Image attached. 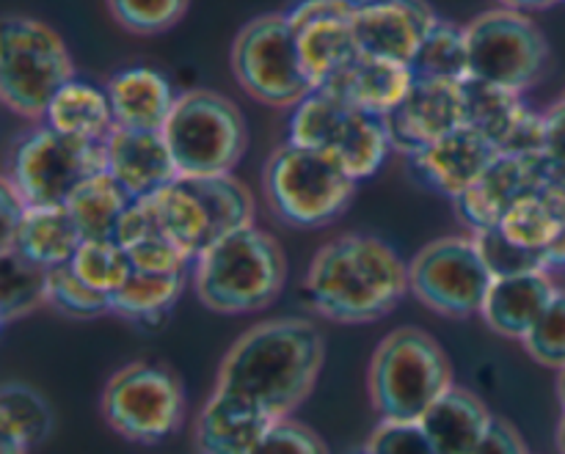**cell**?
I'll return each instance as SVG.
<instances>
[{
	"label": "cell",
	"mask_w": 565,
	"mask_h": 454,
	"mask_svg": "<svg viewBox=\"0 0 565 454\" xmlns=\"http://www.w3.org/2000/svg\"><path fill=\"white\" fill-rule=\"evenodd\" d=\"M323 361L326 339L318 325L303 317L265 320L226 350L215 391L237 397L279 422L312 394Z\"/></svg>",
	"instance_id": "6da1fadb"
},
{
	"label": "cell",
	"mask_w": 565,
	"mask_h": 454,
	"mask_svg": "<svg viewBox=\"0 0 565 454\" xmlns=\"http://www.w3.org/2000/svg\"><path fill=\"white\" fill-rule=\"evenodd\" d=\"M412 292L408 264L373 235H340L315 251L303 275V298L318 317L370 325L395 312Z\"/></svg>",
	"instance_id": "7a4b0ae2"
},
{
	"label": "cell",
	"mask_w": 565,
	"mask_h": 454,
	"mask_svg": "<svg viewBox=\"0 0 565 454\" xmlns=\"http://www.w3.org/2000/svg\"><path fill=\"white\" fill-rule=\"evenodd\" d=\"M193 290L210 312L257 314L281 295L287 257L279 240L257 226H243L199 253L191 270Z\"/></svg>",
	"instance_id": "3957f363"
},
{
	"label": "cell",
	"mask_w": 565,
	"mask_h": 454,
	"mask_svg": "<svg viewBox=\"0 0 565 454\" xmlns=\"http://www.w3.org/2000/svg\"><path fill=\"white\" fill-rule=\"evenodd\" d=\"M452 386L445 347L414 325L390 331L370 358V402L386 422H419Z\"/></svg>",
	"instance_id": "277c9868"
},
{
	"label": "cell",
	"mask_w": 565,
	"mask_h": 454,
	"mask_svg": "<svg viewBox=\"0 0 565 454\" xmlns=\"http://www.w3.org/2000/svg\"><path fill=\"white\" fill-rule=\"evenodd\" d=\"M359 182L329 154L285 141L263 169L270 213L296 229H323L340 220L356 198Z\"/></svg>",
	"instance_id": "5b68a950"
},
{
	"label": "cell",
	"mask_w": 565,
	"mask_h": 454,
	"mask_svg": "<svg viewBox=\"0 0 565 454\" xmlns=\"http://www.w3.org/2000/svg\"><path fill=\"white\" fill-rule=\"evenodd\" d=\"M75 80V61L58 31L28 14L0 25V99L14 116L42 125L55 94Z\"/></svg>",
	"instance_id": "8992f818"
},
{
	"label": "cell",
	"mask_w": 565,
	"mask_h": 454,
	"mask_svg": "<svg viewBox=\"0 0 565 454\" xmlns=\"http://www.w3.org/2000/svg\"><path fill=\"white\" fill-rule=\"evenodd\" d=\"M160 229L193 259L232 231L254 224L252 191L226 176H180L163 191L147 196Z\"/></svg>",
	"instance_id": "52a82bcc"
},
{
	"label": "cell",
	"mask_w": 565,
	"mask_h": 454,
	"mask_svg": "<svg viewBox=\"0 0 565 454\" xmlns=\"http://www.w3.org/2000/svg\"><path fill=\"white\" fill-rule=\"evenodd\" d=\"M287 141L329 154L356 182L379 174L395 152L381 116L367 114L326 88H315L290 110Z\"/></svg>",
	"instance_id": "ba28073f"
},
{
	"label": "cell",
	"mask_w": 565,
	"mask_h": 454,
	"mask_svg": "<svg viewBox=\"0 0 565 454\" xmlns=\"http://www.w3.org/2000/svg\"><path fill=\"white\" fill-rule=\"evenodd\" d=\"M163 138L180 176H226L246 154L248 127L235 99L213 88H191L177 97Z\"/></svg>",
	"instance_id": "9c48e42d"
},
{
	"label": "cell",
	"mask_w": 565,
	"mask_h": 454,
	"mask_svg": "<svg viewBox=\"0 0 565 454\" xmlns=\"http://www.w3.org/2000/svg\"><path fill=\"white\" fill-rule=\"evenodd\" d=\"M103 171H108L105 141H81L36 125L14 138L3 176L31 207H66L72 193Z\"/></svg>",
	"instance_id": "30bf717a"
},
{
	"label": "cell",
	"mask_w": 565,
	"mask_h": 454,
	"mask_svg": "<svg viewBox=\"0 0 565 454\" xmlns=\"http://www.w3.org/2000/svg\"><path fill=\"white\" fill-rule=\"evenodd\" d=\"M182 380L163 364L132 361L116 369L99 397L108 428L132 444L154 446L180 433L185 422Z\"/></svg>",
	"instance_id": "8fae6325"
},
{
	"label": "cell",
	"mask_w": 565,
	"mask_h": 454,
	"mask_svg": "<svg viewBox=\"0 0 565 454\" xmlns=\"http://www.w3.org/2000/svg\"><path fill=\"white\" fill-rule=\"evenodd\" d=\"M469 80L530 91L544 80L552 50L539 22L524 11L497 9L480 11L467 22Z\"/></svg>",
	"instance_id": "7c38bea8"
},
{
	"label": "cell",
	"mask_w": 565,
	"mask_h": 454,
	"mask_svg": "<svg viewBox=\"0 0 565 454\" xmlns=\"http://www.w3.org/2000/svg\"><path fill=\"white\" fill-rule=\"evenodd\" d=\"M237 86L257 102L292 110L315 91L303 72L287 14L270 11L248 20L230 50Z\"/></svg>",
	"instance_id": "4fadbf2b"
},
{
	"label": "cell",
	"mask_w": 565,
	"mask_h": 454,
	"mask_svg": "<svg viewBox=\"0 0 565 454\" xmlns=\"http://www.w3.org/2000/svg\"><path fill=\"white\" fill-rule=\"evenodd\" d=\"M412 295L430 312L450 320L483 312L494 275L486 268L472 235L439 237L414 253L408 262Z\"/></svg>",
	"instance_id": "5bb4252c"
},
{
	"label": "cell",
	"mask_w": 565,
	"mask_h": 454,
	"mask_svg": "<svg viewBox=\"0 0 565 454\" xmlns=\"http://www.w3.org/2000/svg\"><path fill=\"white\" fill-rule=\"evenodd\" d=\"M287 20L312 88H326L356 61L353 9L342 0H298Z\"/></svg>",
	"instance_id": "9a60e30c"
},
{
	"label": "cell",
	"mask_w": 565,
	"mask_h": 454,
	"mask_svg": "<svg viewBox=\"0 0 565 454\" xmlns=\"http://www.w3.org/2000/svg\"><path fill=\"white\" fill-rule=\"evenodd\" d=\"M467 83L417 77L412 91L386 116L392 149L406 158L467 125Z\"/></svg>",
	"instance_id": "2e32d148"
},
{
	"label": "cell",
	"mask_w": 565,
	"mask_h": 454,
	"mask_svg": "<svg viewBox=\"0 0 565 454\" xmlns=\"http://www.w3.org/2000/svg\"><path fill=\"white\" fill-rule=\"evenodd\" d=\"M557 165L541 154H527V158H513V154H500L497 163L480 176L478 185L463 193L456 204V213L469 231H483L500 226L508 209L522 202L530 193L541 191L546 180L555 174Z\"/></svg>",
	"instance_id": "e0dca14e"
},
{
	"label": "cell",
	"mask_w": 565,
	"mask_h": 454,
	"mask_svg": "<svg viewBox=\"0 0 565 454\" xmlns=\"http://www.w3.org/2000/svg\"><path fill=\"white\" fill-rule=\"evenodd\" d=\"M467 125L483 132L500 154L527 158L544 152V114L524 102V94L491 83L467 80Z\"/></svg>",
	"instance_id": "ac0fdd59"
},
{
	"label": "cell",
	"mask_w": 565,
	"mask_h": 454,
	"mask_svg": "<svg viewBox=\"0 0 565 454\" xmlns=\"http://www.w3.org/2000/svg\"><path fill=\"white\" fill-rule=\"evenodd\" d=\"M497 158H500V152H497L494 143L475 127L463 125L450 136L439 138L436 143L412 154L408 171L430 193L458 202L463 193L478 185L480 176L497 163Z\"/></svg>",
	"instance_id": "d6986e66"
},
{
	"label": "cell",
	"mask_w": 565,
	"mask_h": 454,
	"mask_svg": "<svg viewBox=\"0 0 565 454\" xmlns=\"http://www.w3.org/2000/svg\"><path fill=\"white\" fill-rule=\"evenodd\" d=\"M441 17L428 0H381L353 9V33L359 53L408 64Z\"/></svg>",
	"instance_id": "ffe728a7"
},
{
	"label": "cell",
	"mask_w": 565,
	"mask_h": 454,
	"mask_svg": "<svg viewBox=\"0 0 565 454\" xmlns=\"http://www.w3.org/2000/svg\"><path fill=\"white\" fill-rule=\"evenodd\" d=\"M105 149H108L110 176L130 193L132 202L152 196L180 180V169L163 132L116 127L105 141Z\"/></svg>",
	"instance_id": "44dd1931"
},
{
	"label": "cell",
	"mask_w": 565,
	"mask_h": 454,
	"mask_svg": "<svg viewBox=\"0 0 565 454\" xmlns=\"http://www.w3.org/2000/svg\"><path fill=\"white\" fill-rule=\"evenodd\" d=\"M557 290L561 287L552 281L550 270L494 279L480 317H483V323L494 334L505 336V339L524 342L541 320V314L546 312Z\"/></svg>",
	"instance_id": "7402d4cb"
},
{
	"label": "cell",
	"mask_w": 565,
	"mask_h": 454,
	"mask_svg": "<svg viewBox=\"0 0 565 454\" xmlns=\"http://www.w3.org/2000/svg\"><path fill=\"white\" fill-rule=\"evenodd\" d=\"M110 108L116 127L125 130L163 132L177 97L171 80L154 66H127L108 80Z\"/></svg>",
	"instance_id": "603a6c76"
},
{
	"label": "cell",
	"mask_w": 565,
	"mask_h": 454,
	"mask_svg": "<svg viewBox=\"0 0 565 454\" xmlns=\"http://www.w3.org/2000/svg\"><path fill=\"white\" fill-rule=\"evenodd\" d=\"M274 422L259 408L213 389L199 411L193 441L199 454H252Z\"/></svg>",
	"instance_id": "cb8c5ba5"
},
{
	"label": "cell",
	"mask_w": 565,
	"mask_h": 454,
	"mask_svg": "<svg viewBox=\"0 0 565 454\" xmlns=\"http://www.w3.org/2000/svg\"><path fill=\"white\" fill-rule=\"evenodd\" d=\"M414 80H417V75L408 64L359 53L356 61L326 86V91L386 119L406 99Z\"/></svg>",
	"instance_id": "d4e9b609"
},
{
	"label": "cell",
	"mask_w": 565,
	"mask_h": 454,
	"mask_svg": "<svg viewBox=\"0 0 565 454\" xmlns=\"http://www.w3.org/2000/svg\"><path fill=\"white\" fill-rule=\"evenodd\" d=\"M491 422L494 413L475 391L452 386L419 419V428L428 433L439 454H472L489 433Z\"/></svg>",
	"instance_id": "484cf974"
},
{
	"label": "cell",
	"mask_w": 565,
	"mask_h": 454,
	"mask_svg": "<svg viewBox=\"0 0 565 454\" xmlns=\"http://www.w3.org/2000/svg\"><path fill=\"white\" fill-rule=\"evenodd\" d=\"M116 242L130 253L132 268L147 273H191L196 262L160 229L149 198H136L130 204L116 231Z\"/></svg>",
	"instance_id": "4316f807"
},
{
	"label": "cell",
	"mask_w": 565,
	"mask_h": 454,
	"mask_svg": "<svg viewBox=\"0 0 565 454\" xmlns=\"http://www.w3.org/2000/svg\"><path fill=\"white\" fill-rule=\"evenodd\" d=\"M42 125L81 141H108L116 130L108 88L75 77L55 94Z\"/></svg>",
	"instance_id": "83f0119b"
},
{
	"label": "cell",
	"mask_w": 565,
	"mask_h": 454,
	"mask_svg": "<svg viewBox=\"0 0 565 454\" xmlns=\"http://www.w3.org/2000/svg\"><path fill=\"white\" fill-rule=\"evenodd\" d=\"M83 237L77 231L66 207H28L14 242L6 251L22 253L31 262L53 270L70 264L81 248Z\"/></svg>",
	"instance_id": "f1b7e54d"
},
{
	"label": "cell",
	"mask_w": 565,
	"mask_h": 454,
	"mask_svg": "<svg viewBox=\"0 0 565 454\" xmlns=\"http://www.w3.org/2000/svg\"><path fill=\"white\" fill-rule=\"evenodd\" d=\"M191 273H147L132 270L130 279L110 295V314L132 325L163 323L182 298Z\"/></svg>",
	"instance_id": "f546056e"
},
{
	"label": "cell",
	"mask_w": 565,
	"mask_h": 454,
	"mask_svg": "<svg viewBox=\"0 0 565 454\" xmlns=\"http://www.w3.org/2000/svg\"><path fill=\"white\" fill-rule=\"evenodd\" d=\"M130 204V193L110 176V171H103L72 193L66 209L83 240H116V231Z\"/></svg>",
	"instance_id": "4dcf8cb0"
},
{
	"label": "cell",
	"mask_w": 565,
	"mask_h": 454,
	"mask_svg": "<svg viewBox=\"0 0 565 454\" xmlns=\"http://www.w3.org/2000/svg\"><path fill=\"white\" fill-rule=\"evenodd\" d=\"M50 270L17 251H0V320L3 325L47 306Z\"/></svg>",
	"instance_id": "1f68e13d"
},
{
	"label": "cell",
	"mask_w": 565,
	"mask_h": 454,
	"mask_svg": "<svg viewBox=\"0 0 565 454\" xmlns=\"http://www.w3.org/2000/svg\"><path fill=\"white\" fill-rule=\"evenodd\" d=\"M55 428L53 406L33 386L9 380L0 389V433L14 435L22 444L39 446Z\"/></svg>",
	"instance_id": "d6a6232c"
},
{
	"label": "cell",
	"mask_w": 565,
	"mask_h": 454,
	"mask_svg": "<svg viewBox=\"0 0 565 454\" xmlns=\"http://www.w3.org/2000/svg\"><path fill=\"white\" fill-rule=\"evenodd\" d=\"M412 69L417 77L428 80H469V44L467 25H458L452 20H439L428 39L419 47L417 58L412 61Z\"/></svg>",
	"instance_id": "836d02e7"
},
{
	"label": "cell",
	"mask_w": 565,
	"mask_h": 454,
	"mask_svg": "<svg viewBox=\"0 0 565 454\" xmlns=\"http://www.w3.org/2000/svg\"><path fill=\"white\" fill-rule=\"evenodd\" d=\"M75 273L103 295H114L136 268L125 248L116 240H83L77 253L72 257Z\"/></svg>",
	"instance_id": "e575fe53"
},
{
	"label": "cell",
	"mask_w": 565,
	"mask_h": 454,
	"mask_svg": "<svg viewBox=\"0 0 565 454\" xmlns=\"http://www.w3.org/2000/svg\"><path fill=\"white\" fill-rule=\"evenodd\" d=\"M47 306L70 320H94L110 314V298L88 287L72 264L50 270Z\"/></svg>",
	"instance_id": "d590c367"
},
{
	"label": "cell",
	"mask_w": 565,
	"mask_h": 454,
	"mask_svg": "<svg viewBox=\"0 0 565 454\" xmlns=\"http://www.w3.org/2000/svg\"><path fill=\"white\" fill-rule=\"evenodd\" d=\"M105 6L132 36H160L185 17L191 0H105Z\"/></svg>",
	"instance_id": "8d00e7d4"
},
{
	"label": "cell",
	"mask_w": 565,
	"mask_h": 454,
	"mask_svg": "<svg viewBox=\"0 0 565 454\" xmlns=\"http://www.w3.org/2000/svg\"><path fill=\"white\" fill-rule=\"evenodd\" d=\"M475 242L480 248V257H483L486 268L491 270L494 279H508V275H522V273H535V270H550L546 268V259L541 251L533 248H524L519 242H513L511 237L502 235L500 229H483L475 231Z\"/></svg>",
	"instance_id": "74e56055"
},
{
	"label": "cell",
	"mask_w": 565,
	"mask_h": 454,
	"mask_svg": "<svg viewBox=\"0 0 565 454\" xmlns=\"http://www.w3.org/2000/svg\"><path fill=\"white\" fill-rule=\"evenodd\" d=\"M527 356L546 369H565V290H557L546 312L522 342Z\"/></svg>",
	"instance_id": "f35d334b"
},
{
	"label": "cell",
	"mask_w": 565,
	"mask_h": 454,
	"mask_svg": "<svg viewBox=\"0 0 565 454\" xmlns=\"http://www.w3.org/2000/svg\"><path fill=\"white\" fill-rule=\"evenodd\" d=\"M252 454H329L323 439L296 419H279L259 439Z\"/></svg>",
	"instance_id": "ab89813d"
},
{
	"label": "cell",
	"mask_w": 565,
	"mask_h": 454,
	"mask_svg": "<svg viewBox=\"0 0 565 454\" xmlns=\"http://www.w3.org/2000/svg\"><path fill=\"white\" fill-rule=\"evenodd\" d=\"M370 454H439L419 422H386L381 419L367 441Z\"/></svg>",
	"instance_id": "60d3db41"
},
{
	"label": "cell",
	"mask_w": 565,
	"mask_h": 454,
	"mask_svg": "<svg viewBox=\"0 0 565 454\" xmlns=\"http://www.w3.org/2000/svg\"><path fill=\"white\" fill-rule=\"evenodd\" d=\"M28 207H31V204H28L25 198L20 196V191L3 176V180H0V251L11 248Z\"/></svg>",
	"instance_id": "b9f144b4"
},
{
	"label": "cell",
	"mask_w": 565,
	"mask_h": 454,
	"mask_svg": "<svg viewBox=\"0 0 565 454\" xmlns=\"http://www.w3.org/2000/svg\"><path fill=\"white\" fill-rule=\"evenodd\" d=\"M544 154L565 171V97L544 110Z\"/></svg>",
	"instance_id": "7bdbcfd3"
},
{
	"label": "cell",
	"mask_w": 565,
	"mask_h": 454,
	"mask_svg": "<svg viewBox=\"0 0 565 454\" xmlns=\"http://www.w3.org/2000/svg\"><path fill=\"white\" fill-rule=\"evenodd\" d=\"M472 454H530V450L513 424H508L505 419L494 417L489 433H486V439L480 441L478 450Z\"/></svg>",
	"instance_id": "ee69618b"
},
{
	"label": "cell",
	"mask_w": 565,
	"mask_h": 454,
	"mask_svg": "<svg viewBox=\"0 0 565 454\" xmlns=\"http://www.w3.org/2000/svg\"><path fill=\"white\" fill-rule=\"evenodd\" d=\"M544 259H546V268L552 270H563L565 268V226L561 229V235L552 240V246L544 251Z\"/></svg>",
	"instance_id": "f6af8a7d"
},
{
	"label": "cell",
	"mask_w": 565,
	"mask_h": 454,
	"mask_svg": "<svg viewBox=\"0 0 565 454\" xmlns=\"http://www.w3.org/2000/svg\"><path fill=\"white\" fill-rule=\"evenodd\" d=\"M497 3H500L502 9H513V11H524V14H530V11L552 9V6H557L561 0H497Z\"/></svg>",
	"instance_id": "bcb514c9"
},
{
	"label": "cell",
	"mask_w": 565,
	"mask_h": 454,
	"mask_svg": "<svg viewBox=\"0 0 565 454\" xmlns=\"http://www.w3.org/2000/svg\"><path fill=\"white\" fill-rule=\"evenodd\" d=\"M28 452H31V446L22 444L20 439L0 433V454H28Z\"/></svg>",
	"instance_id": "7dc6e473"
},
{
	"label": "cell",
	"mask_w": 565,
	"mask_h": 454,
	"mask_svg": "<svg viewBox=\"0 0 565 454\" xmlns=\"http://www.w3.org/2000/svg\"><path fill=\"white\" fill-rule=\"evenodd\" d=\"M555 444H557V452L565 454V411H563V417H561V424H557Z\"/></svg>",
	"instance_id": "c3c4849f"
},
{
	"label": "cell",
	"mask_w": 565,
	"mask_h": 454,
	"mask_svg": "<svg viewBox=\"0 0 565 454\" xmlns=\"http://www.w3.org/2000/svg\"><path fill=\"white\" fill-rule=\"evenodd\" d=\"M557 400H561V406L565 411V369L557 372Z\"/></svg>",
	"instance_id": "681fc988"
},
{
	"label": "cell",
	"mask_w": 565,
	"mask_h": 454,
	"mask_svg": "<svg viewBox=\"0 0 565 454\" xmlns=\"http://www.w3.org/2000/svg\"><path fill=\"white\" fill-rule=\"evenodd\" d=\"M345 6H351V9H364V6H373V3H381V0H342Z\"/></svg>",
	"instance_id": "f907efd6"
},
{
	"label": "cell",
	"mask_w": 565,
	"mask_h": 454,
	"mask_svg": "<svg viewBox=\"0 0 565 454\" xmlns=\"http://www.w3.org/2000/svg\"><path fill=\"white\" fill-rule=\"evenodd\" d=\"M345 454H370V450H367V444H364V446H356V450H351V452H345Z\"/></svg>",
	"instance_id": "816d5d0a"
},
{
	"label": "cell",
	"mask_w": 565,
	"mask_h": 454,
	"mask_svg": "<svg viewBox=\"0 0 565 454\" xmlns=\"http://www.w3.org/2000/svg\"><path fill=\"white\" fill-rule=\"evenodd\" d=\"M563 97H565V91H563Z\"/></svg>",
	"instance_id": "f5cc1de1"
}]
</instances>
